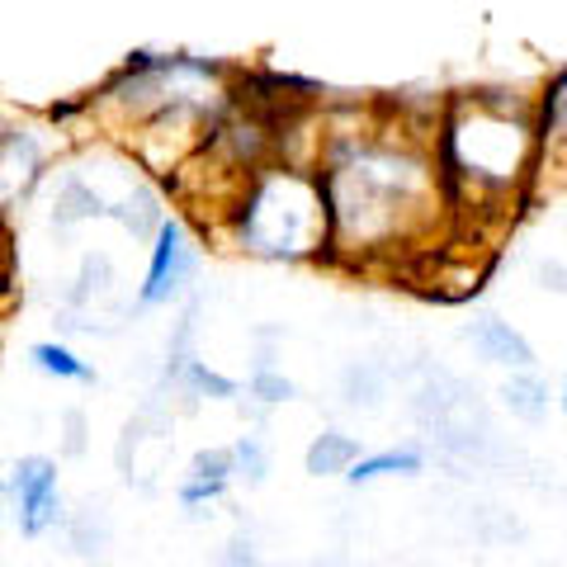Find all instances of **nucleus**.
<instances>
[{
	"instance_id": "obj_1",
	"label": "nucleus",
	"mask_w": 567,
	"mask_h": 567,
	"mask_svg": "<svg viewBox=\"0 0 567 567\" xmlns=\"http://www.w3.org/2000/svg\"><path fill=\"white\" fill-rule=\"evenodd\" d=\"M431 123H412L388 104L322 110L317 189L327 204V260L350 270L425 260L454 237L450 199L431 152Z\"/></svg>"
},
{
	"instance_id": "obj_2",
	"label": "nucleus",
	"mask_w": 567,
	"mask_h": 567,
	"mask_svg": "<svg viewBox=\"0 0 567 567\" xmlns=\"http://www.w3.org/2000/svg\"><path fill=\"white\" fill-rule=\"evenodd\" d=\"M431 152L454 233L516 218V204L544 171L535 95L506 91V85H477V91L450 95L435 118Z\"/></svg>"
},
{
	"instance_id": "obj_3",
	"label": "nucleus",
	"mask_w": 567,
	"mask_h": 567,
	"mask_svg": "<svg viewBox=\"0 0 567 567\" xmlns=\"http://www.w3.org/2000/svg\"><path fill=\"white\" fill-rule=\"evenodd\" d=\"M213 233L256 260H327V204L317 175L303 166L270 162L237 189V199L227 204Z\"/></svg>"
},
{
	"instance_id": "obj_4",
	"label": "nucleus",
	"mask_w": 567,
	"mask_h": 567,
	"mask_svg": "<svg viewBox=\"0 0 567 567\" xmlns=\"http://www.w3.org/2000/svg\"><path fill=\"white\" fill-rule=\"evenodd\" d=\"M199 260H204L199 233H194L181 213H166L162 227L152 233V256H147V275H142V289H137V308L175 303V298L189 289Z\"/></svg>"
},
{
	"instance_id": "obj_5",
	"label": "nucleus",
	"mask_w": 567,
	"mask_h": 567,
	"mask_svg": "<svg viewBox=\"0 0 567 567\" xmlns=\"http://www.w3.org/2000/svg\"><path fill=\"white\" fill-rule=\"evenodd\" d=\"M0 492H6V506L14 511V525H20L29 539H43L58 525H66L58 464H52L48 454L14 458L10 473H6V483H0Z\"/></svg>"
},
{
	"instance_id": "obj_6",
	"label": "nucleus",
	"mask_w": 567,
	"mask_h": 567,
	"mask_svg": "<svg viewBox=\"0 0 567 567\" xmlns=\"http://www.w3.org/2000/svg\"><path fill=\"white\" fill-rule=\"evenodd\" d=\"M52 162V137L33 123H6L0 128V218L20 208Z\"/></svg>"
},
{
	"instance_id": "obj_7",
	"label": "nucleus",
	"mask_w": 567,
	"mask_h": 567,
	"mask_svg": "<svg viewBox=\"0 0 567 567\" xmlns=\"http://www.w3.org/2000/svg\"><path fill=\"white\" fill-rule=\"evenodd\" d=\"M464 336L473 341V350L483 354V360L511 369V374H520V369H539L535 360V346L525 341L520 327H511L502 312H477L473 322L464 327Z\"/></svg>"
},
{
	"instance_id": "obj_8",
	"label": "nucleus",
	"mask_w": 567,
	"mask_h": 567,
	"mask_svg": "<svg viewBox=\"0 0 567 567\" xmlns=\"http://www.w3.org/2000/svg\"><path fill=\"white\" fill-rule=\"evenodd\" d=\"M535 133H539L544 166L548 162L567 166V66H558L535 91Z\"/></svg>"
},
{
	"instance_id": "obj_9",
	"label": "nucleus",
	"mask_w": 567,
	"mask_h": 567,
	"mask_svg": "<svg viewBox=\"0 0 567 567\" xmlns=\"http://www.w3.org/2000/svg\"><path fill=\"white\" fill-rule=\"evenodd\" d=\"M425 473V450L421 445H388V450H369L350 464L346 483L350 487H369V483H383V477H416Z\"/></svg>"
},
{
	"instance_id": "obj_10",
	"label": "nucleus",
	"mask_w": 567,
	"mask_h": 567,
	"mask_svg": "<svg viewBox=\"0 0 567 567\" xmlns=\"http://www.w3.org/2000/svg\"><path fill=\"white\" fill-rule=\"evenodd\" d=\"M364 454V445L354 440L350 431H322V435H312V445H308V454H303V468L312 473V477H346L350 473V464Z\"/></svg>"
},
{
	"instance_id": "obj_11",
	"label": "nucleus",
	"mask_w": 567,
	"mask_h": 567,
	"mask_svg": "<svg viewBox=\"0 0 567 567\" xmlns=\"http://www.w3.org/2000/svg\"><path fill=\"white\" fill-rule=\"evenodd\" d=\"M502 402H506V412L516 421L539 425L548 416V383H544V374L539 369H520V374H511L502 383Z\"/></svg>"
},
{
	"instance_id": "obj_12",
	"label": "nucleus",
	"mask_w": 567,
	"mask_h": 567,
	"mask_svg": "<svg viewBox=\"0 0 567 567\" xmlns=\"http://www.w3.org/2000/svg\"><path fill=\"white\" fill-rule=\"evenodd\" d=\"M29 360H33V369H39V374L58 379V383H91V379H95V369L85 364L71 346H62V341H39V346L29 350Z\"/></svg>"
},
{
	"instance_id": "obj_13",
	"label": "nucleus",
	"mask_w": 567,
	"mask_h": 567,
	"mask_svg": "<svg viewBox=\"0 0 567 567\" xmlns=\"http://www.w3.org/2000/svg\"><path fill=\"white\" fill-rule=\"evenodd\" d=\"M227 450H233V477H246V483H265V473H270V450H265L260 435H241Z\"/></svg>"
},
{
	"instance_id": "obj_14",
	"label": "nucleus",
	"mask_w": 567,
	"mask_h": 567,
	"mask_svg": "<svg viewBox=\"0 0 567 567\" xmlns=\"http://www.w3.org/2000/svg\"><path fill=\"white\" fill-rule=\"evenodd\" d=\"M189 483H213V487H233V450L227 445H213V450H199L189 458Z\"/></svg>"
},
{
	"instance_id": "obj_15",
	"label": "nucleus",
	"mask_w": 567,
	"mask_h": 567,
	"mask_svg": "<svg viewBox=\"0 0 567 567\" xmlns=\"http://www.w3.org/2000/svg\"><path fill=\"white\" fill-rule=\"evenodd\" d=\"M246 393H251L256 402H265V406H279V402H289V398L298 393V388H293L289 379H284L275 364H260L256 374H251V383H246Z\"/></svg>"
},
{
	"instance_id": "obj_16",
	"label": "nucleus",
	"mask_w": 567,
	"mask_h": 567,
	"mask_svg": "<svg viewBox=\"0 0 567 567\" xmlns=\"http://www.w3.org/2000/svg\"><path fill=\"white\" fill-rule=\"evenodd\" d=\"M0 284H10V237H6V223H0Z\"/></svg>"
},
{
	"instance_id": "obj_17",
	"label": "nucleus",
	"mask_w": 567,
	"mask_h": 567,
	"mask_svg": "<svg viewBox=\"0 0 567 567\" xmlns=\"http://www.w3.org/2000/svg\"><path fill=\"white\" fill-rule=\"evenodd\" d=\"M558 406H563V416H567V383H563V398H558Z\"/></svg>"
}]
</instances>
